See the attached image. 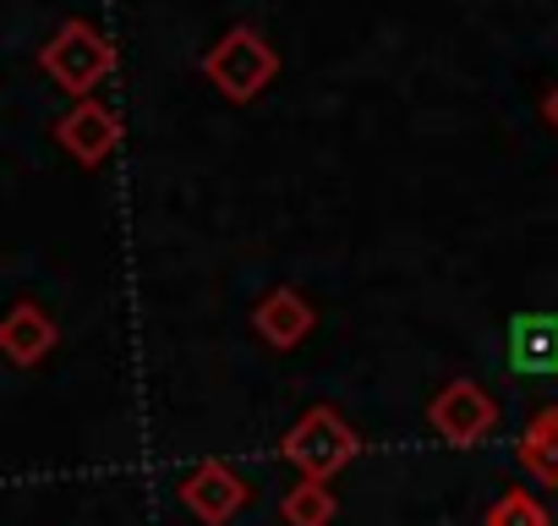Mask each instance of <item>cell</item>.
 I'll list each match as a JSON object with an SVG mask.
<instances>
[{
	"label": "cell",
	"mask_w": 558,
	"mask_h": 526,
	"mask_svg": "<svg viewBox=\"0 0 558 526\" xmlns=\"http://www.w3.org/2000/svg\"><path fill=\"white\" fill-rule=\"evenodd\" d=\"M482 526H553V521H547V510L525 488H509V493H498L487 504V521Z\"/></svg>",
	"instance_id": "cell-12"
},
{
	"label": "cell",
	"mask_w": 558,
	"mask_h": 526,
	"mask_svg": "<svg viewBox=\"0 0 558 526\" xmlns=\"http://www.w3.org/2000/svg\"><path fill=\"white\" fill-rule=\"evenodd\" d=\"M313 324H318L313 302H307L302 291H291V286L263 291L257 308H252V335H257L263 346H274V351H296V346L313 335Z\"/></svg>",
	"instance_id": "cell-7"
},
{
	"label": "cell",
	"mask_w": 558,
	"mask_h": 526,
	"mask_svg": "<svg viewBox=\"0 0 558 526\" xmlns=\"http://www.w3.org/2000/svg\"><path fill=\"white\" fill-rule=\"evenodd\" d=\"M203 77H208L230 105H252V99L279 77V50H274L257 28L235 23V28H225L219 45L203 56Z\"/></svg>",
	"instance_id": "cell-2"
},
{
	"label": "cell",
	"mask_w": 558,
	"mask_h": 526,
	"mask_svg": "<svg viewBox=\"0 0 558 526\" xmlns=\"http://www.w3.org/2000/svg\"><path fill=\"white\" fill-rule=\"evenodd\" d=\"M514 455H520V466H525L542 488H558V406L531 411V422H525Z\"/></svg>",
	"instance_id": "cell-10"
},
{
	"label": "cell",
	"mask_w": 558,
	"mask_h": 526,
	"mask_svg": "<svg viewBox=\"0 0 558 526\" xmlns=\"http://www.w3.org/2000/svg\"><path fill=\"white\" fill-rule=\"evenodd\" d=\"M542 121H547V127L558 132V83H553V88L542 94Z\"/></svg>",
	"instance_id": "cell-13"
},
{
	"label": "cell",
	"mask_w": 558,
	"mask_h": 526,
	"mask_svg": "<svg viewBox=\"0 0 558 526\" xmlns=\"http://www.w3.org/2000/svg\"><path fill=\"white\" fill-rule=\"evenodd\" d=\"M335 488L329 482H313V477H302L286 499H279V515H286V526H329L335 521Z\"/></svg>",
	"instance_id": "cell-11"
},
{
	"label": "cell",
	"mask_w": 558,
	"mask_h": 526,
	"mask_svg": "<svg viewBox=\"0 0 558 526\" xmlns=\"http://www.w3.org/2000/svg\"><path fill=\"white\" fill-rule=\"evenodd\" d=\"M56 143L77 159V165H105L116 148H121V121H116V110L110 105H99V99H77L61 121H56Z\"/></svg>",
	"instance_id": "cell-6"
},
{
	"label": "cell",
	"mask_w": 558,
	"mask_h": 526,
	"mask_svg": "<svg viewBox=\"0 0 558 526\" xmlns=\"http://www.w3.org/2000/svg\"><path fill=\"white\" fill-rule=\"evenodd\" d=\"M427 422L444 444L465 450V444H482L493 428H498V401L476 384V379H449L433 401H427Z\"/></svg>",
	"instance_id": "cell-4"
},
{
	"label": "cell",
	"mask_w": 558,
	"mask_h": 526,
	"mask_svg": "<svg viewBox=\"0 0 558 526\" xmlns=\"http://www.w3.org/2000/svg\"><path fill=\"white\" fill-rule=\"evenodd\" d=\"M39 72L72 94V99H94V88L116 72V45L88 23V17H66L45 45H39Z\"/></svg>",
	"instance_id": "cell-1"
},
{
	"label": "cell",
	"mask_w": 558,
	"mask_h": 526,
	"mask_svg": "<svg viewBox=\"0 0 558 526\" xmlns=\"http://www.w3.org/2000/svg\"><path fill=\"white\" fill-rule=\"evenodd\" d=\"M246 499H252V482H246L235 466H225V461H203V466H192V471L181 477V504H186L197 521H208V526L235 521Z\"/></svg>",
	"instance_id": "cell-5"
},
{
	"label": "cell",
	"mask_w": 558,
	"mask_h": 526,
	"mask_svg": "<svg viewBox=\"0 0 558 526\" xmlns=\"http://www.w3.org/2000/svg\"><path fill=\"white\" fill-rule=\"evenodd\" d=\"M504 340H509V373L558 379V313H514Z\"/></svg>",
	"instance_id": "cell-9"
},
{
	"label": "cell",
	"mask_w": 558,
	"mask_h": 526,
	"mask_svg": "<svg viewBox=\"0 0 558 526\" xmlns=\"http://www.w3.org/2000/svg\"><path fill=\"white\" fill-rule=\"evenodd\" d=\"M56 340H61L56 319L39 302H28V297L0 313V357H7L12 368H39L56 351Z\"/></svg>",
	"instance_id": "cell-8"
},
{
	"label": "cell",
	"mask_w": 558,
	"mask_h": 526,
	"mask_svg": "<svg viewBox=\"0 0 558 526\" xmlns=\"http://www.w3.org/2000/svg\"><path fill=\"white\" fill-rule=\"evenodd\" d=\"M279 455H286L302 477L329 482V477H340V471L362 455V433H356L335 406H313L286 439H279Z\"/></svg>",
	"instance_id": "cell-3"
}]
</instances>
